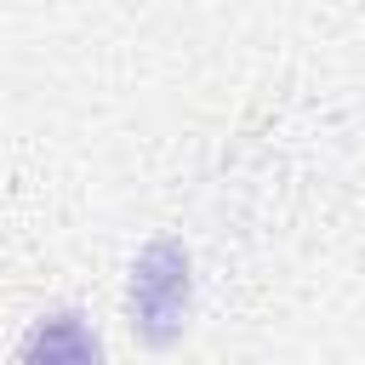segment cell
I'll list each match as a JSON object with an SVG mask.
<instances>
[{
  "label": "cell",
  "instance_id": "obj_1",
  "mask_svg": "<svg viewBox=\"0 0 365 365\" xmlns=\"http://www.w3.org/2000/svg\"><path fill=\"white\" fill-rule=\"evenodd\" d=\"M131 308H137V331L154 348H165L182 331V314H188V257H182V245L154 240L137 257V268H131Z\"/></svg>",
  "mask_w": 365,
  "mask_h": 365
}]
</instances>
